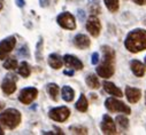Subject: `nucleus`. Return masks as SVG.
<instances>
[{
    "label": "nucleus",
    "instance_id": "nucleus-3",
    "mask_svg": "<svg viewBox=\"0 0 146 135\" xmlns=\"http://www.w3.org/2000/svg\"><path fill=\"white\" fill-rule=\"evenodd\" d=\"M22 120L21 112L14 108L6 109L0 113V125L5 126L8 129H14L16 128Z\"/></svg>",
    "mask_w": 146,
    "mask_h": 135
},
{
    "label": "nucleus",
    "instance_id": "nucleus-25",
    "mask_svg": "<svg viewBox=\"0 0 146 135\" xmlns=\"http://www.w3.org/2000/svg\"><path fill=\"white\" fill-rule=\"evenodd\" d=\"M115 121H116V124L119 125V127H120L121 129L127 130V129L129 128V120H128V118H127L125 116H123V115L117 116L116 119H115Z\"/></svg>",
    "mask_w": 146,
    "mask_h": 135
},
{
    "label": "nucleus",
    "instance_id": "nucleus-16",
    "mask_svg": "<svg viewBox=\"0 0 146 135\" xmlns=\"http://www.w3.org/2000/svg\"><path fill=\"white\" fill-rule=\"evenodd\" d=\"M102 86H104L105 92H107L109 95H113V96H116V97H122L123 96L122 90L117 86H115V84H113L111 81H104Z\"/></svg>",
    "mask_w": 146,
    "mask_h": 135
},
{
    "label": "nucleus",
    "instance_id": "nucleus-11",
    "mask_svg": "<svg viewBox=\"0 0 146 135\" xmlns=\"http://www.w3.org/2000/svg\"><path fill=\"white\" fill-rule=\"evenodd\" d=\"M100 128L104 134H116V124L114 123L112 117L108 115H105L102 117Z\"/></svg>",
    "mask_w": 146,
    "mask_h": 135
},
{
    "label": "nucleus",
    "instance_id": "nucleus-22",
    "mask_svg": "<svg viewBox=\"0 0 146 135\" xmlns=\"http://www.w3.org/2000/svg\"><path fill=\"white\" fill-rule=\"evenodd\" d=\"M75 108H76L78 111H81V112H85V111L88 110L89 103H88V100H86V97H85L84 94H81L78 101H77L76 104H75Z\"/></svg>",
    "mask_w": 146,
    "mask_h": 135
},
{
    "label": "nucleus",
    "instance_id": "nucleus-26",
    "mask_svg": "<svg viewBox=\"0 0 146 135\" xmlns=\"http://www.w3.org/2000/svg\"><path fill=\"white\" fill-rule=\"evenodd\" d=\"M104 3L107 7V9L111 13H115L119 9V0H104Z\"/></svg>",
    "mask_w": 146,
    "mask_h": 135
},
{
    "label": "nucleus",
    "instance_id": "nucleus-1",
    "mask_svg": "<svg viewBox=\"0 0 146 135\" xmlns=\"http://www.w3.org/2000/svg\"><path fill=\"white\" fill-rule=\"evenodd\" d=\"M102 50V62L97 66V75L101 78L108 79L115 72V52L112 47L107 45L101 47Z\"/></svg>",
    "mask_w": 146,
    "mask_h": 135
},
{
    "label": "nucleus",
    "instance_id": "nucleus-19",
    "mask_svg": "<svg viewBox=\"0 0 146 135\" xmlns=\"http://www.w3.org/2000/svg\"><path fill=\"white\" fill-rule=\"evenodd\" d=\"M61 96L66 102H71L75 97V92L70 86H63L61 89Z\"/></svg>",
    "mask_w": 146,
    "mask_h": 135
},
{
    "label": "nucleus",
    "instance_id": "nucleus-27",
    "mask_svg": "<svg viewBox=\"0 0 146 135\" xmlns=\"http://www.w3.org/2000/svg\"><path fill=\"white\" fill-rule=\"evenodd\" d=\"M43 45H44V40H43V38H40L38 44H37V49H36V60H37L38 62H40L42 58H43V55H42Z\"/></svg>",
    "mask_w": 146,
    "mask_h": 135
},
{
    "label": "nucleus",
    "instance_id": "nucleus-7",
    "mask_svg": "<svg viewBox=\"0 0 146 135\" xmlns=\"http://www.w3.org/2000/svg\"><path fill=\"white\" fill-rule=\"evenodd\" d=\"M38 96V89L35 87H25L20 92L19 95V101L23 104H30L31 102L37 98Z\"/></svg>",
    "mask_w": 146,
    "mask_h": 135
},
{
    "label": "nucleus",
    "instance_id": "nucleus-21",
    "mask_svg": "<svg viewBox=\"0 0 146 135\" xmlns=\"http://www.w3.org/2000/svg\"><path fill=\"white\" fill-rule=\"evenodd\" d=\"M17 71H19V75H21L24 78H28L31 75V66L29 65L28 62L23 61V62L20 63V65L17 68Z\"/></svg>",
    "mask_w": 146,
    "mask_h": 135
},
{
    "label": "nucleus",
    "instance_id": "nucleus-24",
    "mask_svg": "<svg viewBox=\"0 0 146 135\" xmlns=\"http://www.w3.org/2000/svg\"><path fill=\"white\" fill-rule=\"evenodd\" d=\"M4 68H5L6 70H15L16 68H19L17 60L15 57H8V58H6V61L4 62Z\"/></svg>",
    "mask_w": 146,
    "mask_h": 135
},
{
    "label": "nucleus",
    "instance_id": "nucleus-12",
    "mask_svg": "<svg viewBox=\"0 0 146 135\" xmlns=\"http://www.w3.org/2000/svg\"><path fill=\"white\" fill-rule=\"evenodd\" d=\"M63 62H64V65L68 68V69H71V70H76V71H80L83 69V63L80 58H77L76 56L74 55H70V54H67L63 56Z\"/></svg>",
    "mask_w": 146,
    "mask_h": 135
},
{
    "label": "nucleus",
    "instance_id": "nucleus-6",
    "mask_svg": "<svg viewBox=\"0 0 146 135\" xmlns=\"http://www.w3.org/2000/svg\"><path fill=\"white\" fill-rule=\"evenodd\" d=\"M69 116H70V110L67 107H56L48 111V117L52 120L59 123L66 121L69 118Z\"/></svg>",
    "mask_w": 146,
    "mask_h": 135
},
{
    "label": "nucleus",
    "instance_id": "nucleus-37",
    "mask_svg": "<svg viewBox=\"0 0 146 135\" xmlns=\"http://www.w3.org/2000/svg\"><path fill=\"white\" fill-rule=\"evenodd\" d=\"M4 134H5V133H4V129L0 127V135H4Z\"/></svg>",
    "mask_w": 146,
    "mask_h": 135
},
{
    "label": "nucleus",
    "instance_id": "nucleus-18",
    "mask_svg": "<svg viewBox=\"0 0 146 135\" xmlns=\"http://www.w3.org/2000/svg\"><path fill=\"white\" fill-rule=\"evenodd\" d=\"M46 90H47L50 97H51L53 101H55V102H56V101L59 100V93H60L59 86H58L56 84H54V83H50V84H47V86H46Z\"/></svg>",
    "mask_w": 146,
    "mask_h": 135
},
{
    "label": "nucleus",
    "instance_id": "nucleus-28",
    "mask_svg": "<svg viewBox=\"0 0 146 135\" xmlns=\"http://www.w3.org/2000/svg\"><path fill=\"white\" fill-rule=\"evenodd\" d=\"M69 130L74 134H88V129L83 126H70Z\"/></svg>",
    "mask_w": 146,
    "mask_h": 135
},
{
    "label": "nucleus",
    "instance_id": "nucleus-35",
    "mask_svg": "<svg viewBox=\"0 0 146 135\" xmlns=\"http://www.w3.org/2000/svg\"><path fill=\"white\" fill-rule=\"evenodd\" d=\"M3 7H4V0H0V10L3 9Z\"/></svg>",
    "mask_w": 146,
    "mask_h": 135
},
{
    "label": "nucleus",
    "instance_id": "nucleus-33",
    "mask_svg": "<svg viewBox=\"0 0 146 135\" xmlns=\"http://www.w3.org/2000/svg\"><path fill=\"white\" fill-rule=\"evenodd\" d=\"M133 3H135L136 5L144 6V5H146V0H133Z\"/></svg>",
    "mask_w": 146,
    "mask_h": 135
},
{
    "label": "nucleus",
    "instance_id": "nucleus-4",
    "mask_svg": "<svg viewBox=\"0 0 146 135\" xmlns=\"http://www.w3.org/2000/svg\"><path fill=\"white\" fill-rule=\"evenodd\" d=\"M105 107L109 112H121L125 115L131 113V109L122 101H119L115 97H108L105 101Z\"/></svg>",
    "mask_w": 146,
    "mask_h": 135
},
{
    "label": "nucleus",
    "instance_id": "nucleus-20",
    "mask_svg": "<svg viewBox=\"0 0 146 135\" xmlns=\"http://www.w3.org/2000/svg\"><path fill=\"white\" fill-rule=\"evenodd\" d=\"M85 83H86V85H88L91 89H98V88L100 87L99 79H98V77H97L96 75H93V73H90V75L86 76Z\"/></svg>",
    "mask_w": 146,
    "mask_h": 135
},
{
    "label": "nucleus",
    "instance_id": "nucleus-5",
    "mask_svg": "<svg viewBox=\"0 0 146 135\" xmlns=\"http://www.w3.org/2000/svg\"><path fill=\"white\" fill-rule=\"evenodd\" d=\"M56 22L62 29H66V30H75L76 29L75 17H74V15H71L68 12H64V13H61L60 15H58Z\"/></svg>",
    "mask_w": 146,
    "mask_h": 135
},
{
    "label": "nucleus",
    "instance_id": "nucleus-29",
    "mask_svg": "<svg viewBox=\"0 0 146 135\" xmlns=\"http://www.w3.org/2000/svg\"><path fill=\"white\" fill-rule=\"evenodd\" d=\"M24 54L27 55V57L30 56V53H29V49H28V46H27V45H25V46H22V47L20 48V50H19V55L24 56Z\"/></svg>",
    "mask_w": 146,
    "mask_h": 135
},
{
    "label": "nucleus",
    "instance_id": "nucleus-36",
    "mask_svg": "<svg viewBox=\"0 0 146 135\" xmlns=\"http://www.w3.org/2000/svg\"><path fill=\"white\" fill-rule=\"evenodd\" d=\"M3 108H4V103H3V102H0V111L3 110Z\"/></svg>",
    "mask_w": 146,
    "mask_h": 135
},
{
    "label": "nucleus",
    "instance_id": "nucleus-39",
    "mask_svg": "<svg viewBox=\"0 0 146 135\" xmlns=\"http://www.w3.org/2000/svg\"><path fill=\"white\" fill-rule=\"evenodd\" d=\"M145 101H146V95H145Z\"/></svg>",
    "mask_w": 146,
    "mask_h": 135
},
{
    "label": "nucleus",
    "instance_id": "nucleus-10",
    "mask_svg": "<svg viewBox=\"0 0 146 135\" xmlns=\"http://www.w3.org/2000/svg\"><path fill=\"white\" fill-rule=\"evenodd\" d=\"M86 30L92 37H98L101 31V23L97 15H91L86 21Z\"/></svg>",
    "mask_w": 146,
    "mask_h": 135
},
{
    "label": "nucleus",
    "instance_id": "nucleus-23",
    "mask_svg": "<svg viewBox=\"0 0 146 135\" xmlns=\"http://www.w3.org/2000/svg\"><path fill=\"white\" fill-rule=\"evenodd\" d=\"M99 3H100V0H89L91 15H99L101 13V8H100Z\"/></svg>",
    "mask_w": 146,
    "mask_h": 135
},
{
    "label": "nucleus",
    "instance_id": "nucleus-31",
    "mask_svg": "<svg viewBox=\"0 0 146 135\" xmlns=\"http://www.w3.org/2000/svg\"><path fill=\"white\" fill-rule=\"evenodd\" d=\"M15 4H16V6H17V7L22 8V7H24L25 1H24V0H15Z\"/></svg>",
    "mask_w": 146,
    "mask_h": 135
},
{
    "label": "nucleus",
    "instance_id": "nucleus-34",
    "mask_svg": "<svg viewBox=\"0 0 146 135\" xmlns=\"http://www.w3.org/2000/svg\"><path fill=\"white\" fill-rule=\"evenodd\" d=\"M74 71H75V70L69 69V70H64V71H63V73H64V75H67V76H72V75H74Z\"/></svg>",
    "mask_w": 146,
    "mask_h": 135
},
{
    "label": "nucleus",
    "instance_id": "nucleus-32",
    "mask_svg": "<svg viewBox=\"0 0 146 135\" xmlns=\"http://www.w3.org/2000/svg\"><path fill=\"white\" fill-rule=\"evenodd\" d=\"M39 4L42 7H47L50 4V0H39Z\"/></svg>",
    "mask_w": 146,
    "mask_h": 135
},
{
    "label": "nucleus",
    "instance_id": "nucleus-30",
    "mask_svg": "<svg viewBox=\"0 0 146 135\" xmlns=\"http://www.w3.org/2000/svg\"><path fill=\"white\" fill-rule=\"evenodd\" d=\"M91 62H92V64H94V65L98 64V62H99V54H98L97 52L92 54V60H91Z\"/></svg>",
    "mask_w": 146,
    "mask_h": 135
},
{
    "label": "nucleus",
    "instance_id": "nucleus-17",
    "mask_svg": "<svg viewBox=\"0 0 146 135\" xmlns=\"http://www.w3.org/2000/svg\"><path fill=\"white\" fill-rule=\"evenodd\" d=\"M47 62H48V65L54 70H59L62 68L63 65V57H61L59 54H51L48 55V58H47Z\"/></svg>",
    "mask_w": 146,
    "mask_h": 135
},
{
    "label": "nucleus",
    "instance_id": "nucleus-13",
    "mask_svg": "<svg viewBox=\"0 0 146 135\" xmlns=\"http://www.w3.org/2000/svg\"><path fill=\"white\" fill-rule=\"evenodd\" d=\"M125 96L130 103H137L141 97V90L139 88L127 86L125 87Z\"/></svg>",
    "mask_w": 146,
    "mask_h": 135
},
{
    "label": "nucleus",
    "instance_id": "nucleus-15",
    "mask_svg": "<svg viewBox=\"0 0 146 135\" xmlns=\"http://www.w3.org/2000/svg\"><path fill=\"white\" fill-rule=\"evenodd\" d=\"M130 69H131L132 73L136 77H139V78H141L145 75V71H146L145 65L138 60H133V61L130 62Z\"/></svg>",
    "mask_w": 146,
    "mask_h": 135
},
{
    "label": "nucleus",
    "instance_id": "nucleus-8",
    "mask_svg": "<svg viewBox=\"0 0 146 135\" xmlns=\"http://www.w3.org/2000/svg\"><path fill=\"white\" fill-rule=\"evenodd\" d=\"M16 38L14 36H9L0 41V60L6 58V56L15 48Z\"/></svg>",
    "mask_w": 146,
    "mask_h": 135
},
{
    "label": "nucleus",
    "instance_id": "nucleus-14",
    "mask_svg": "<svg viewBox=\"0 0 146 135\" xmlns=\"http://www.w3.org/2000/svg\"><path fill=\"white\" fill-rule=\"evenodd\" d=\"M74 45L78 48V49H86L90 47L91 45V40L86 35H83V33H78V35L75 36L74 38Z\"/></svg>",
    "mask_w": 146,
    "mask_h": 135
},
{
    "label": "nucleus",
    "instance_id": "nucleus-2",
    "mask_svg": "<svg viewBox=\"0 0 146 135\" xmlns=\"http://www.w3.org/2000/svg\"><path fill=\"white\" fill-rule=\"evenodd\" d=\"M124 46L130 53H139L146 49V30L135 29L128 33Z\"/></svg>",
    "mask_w": 146,
    "mask_h": 135
},
{
    "label": "nucleus",
    "instance_id": "nucleus-38",
    "mask_svg": "<svg viewBox=\"0 0 146 135\" xmlns=\"http://www.w3.org/2000/svg\"><path fill=\"white\" fill-rule=\"evenodd\" d=\"M145 64H146V57H145Z\"/></svg>",
    "mask_w": 146,
    "mask_h": 135
},
{
    "label": "nucleus",
    "instance_id": "nucleus-9",
    "mask_svg": "<svg viewBox=\"0 0 146 135\" xmlns=\"http://www.w3.org/2000/svg\"><path fill=\"white\" fill-rule=\"evenodd\" d=\"M16 81H17V77L13 73H8L1 84V89L6 95H12L15 90H16Z\"/></svg>",
    "mask_w": 146,
    "mask_h": 135
}]
</instances>
